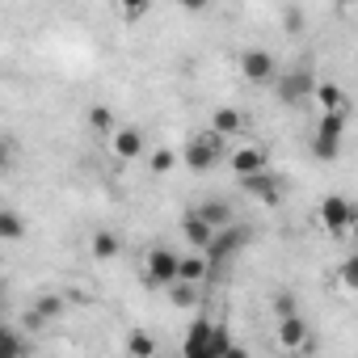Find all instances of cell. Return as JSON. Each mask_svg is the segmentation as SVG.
<instances>
[{"label": "cell", "instance_id": "cell-1", "mask_svg": "<svg viewBox=\"0 0 358 358\" xmlns=\"http://www.w3.org/2000/svg\"><path fill=\"white\" fill-rule=\"evenodd\" d=\"M182 354H186V358H220V354H236V345H232V337H228L224 324L199 316V320L190 324L186 341H182Z\"/></svg>", "mask_w": 358, "mask_h": 358}, {"label": "cell", "instance_id": "cell-2", "mask_svg": "<svg viewBox=\"0 0 358 358\" xmlns=\"http://www.w3.org/2000/svg\"><path fill=\"white\" fill-rule=\"evenodd\" d=\"M220 160H228V135H220L215 127L190 135V143L182 148V164H186L190 173H211Z\"/></svg>", "mask_w": 358, "mask_h": 358}, {"label": "cell", "instance_id": "cell-3", "mask_svg": "<svg viewBox=\"0 0 358 358\" xmlns=\"http://www.w3.org/2000/svg\"><path fill=\"white\" fill-rule=\"evenodd\" d=\"M341 135H345V110H324L316 131H312V156L316 160H337L341 156Z\"/></svg>", "mask_w": 358, "mask_h": 358}, {"label": "cell", "instance_id": "cell-4", "mask_svg": "<svg viewBox=\"0 0 358 358\" xmlns=\"http://www.w3.org/2000/svg\"><path fill=\"white\" fill-rule=\"evenodd\" d=\"M249 241H253V232H249L245 224H228V228H220V232H215V241H211L203 253L211 257V266H215V274H220L228 262H236V257L249 249Z\"/></svg>", "mask_w": 358, "mask_h": 358}, {"label": "cell", "instance_id": "cell-5", "mask_svg": "<svg viewBox=\"0 0 358 358\" xmlns=\"http://www.w3.org/2000/svg\"><path fill=\"white\" fill-rule=\"evenodd\" d=\"M177 278H182V257H177L173 249H164V245H152V249L143 253V282L169 291Z\"/></svg>", "mask_w": 358, "mask_h": 358}, {"label": "cell", "instance_id": "cell-6", "mask_svg": "<svg viewBox=\"0 0 358 358\" xmlns=\"http://www.w3.org/2000/svg\"><path fill=\"white\" fill-rule=\"evenodd\" d=\"M316 76L299 64V68H291V72H278V80H274V89H278V101L282 106H303L312 93H316Z\"/></svg>", "mask_w": 358, "mask_h": 358}, {"label": "cell", "instance_id": "cell-7", "mask_svg": "<svg viewBox=\"0 0 358 358\" xmlns=\"http://www.w3.org/2000/svg\"><path fill=\"white\" fill-rule=\"evenodd\" d=\"M241 190H245L249 199H257V203L278 207V203H282V194H287V182H282L278 173H270V169H257V173L241 177Z\"/></svg>", "mask_w": 358, "mask_h": 358}, {"label": "cell", "instance_id": "cell-8", "mask_svg": "<svg viewBox=\"0 0 358 358\" xmlns=\"http://www.w3.org/2000/svg\"><path fill=\"white\" fill-rule=\"evenodd\" d=\"M241 76L249 85H274L278 80V64L266 47H245L241 51Z\"/></svg>", "mask_w": 358, "mask_h": 358}, {"label": "cell", "instance_id": "cell-9", "mask_svg": "<svg viewBox=\"0 0 358 358\" xmlns=\"http://www.w3.org/2000/svg\"><path fill=\"white\" fill-rule=\"evenodd\" d=\"M350 224H354V203L341 199V194H329V199L320 203V228H324L329 236H345Z\"/></svg>", "mask_w": 358, "mask_h": 358}, {"label": "cell", "instance_id": "cell-10", "mask_svg": "<svg viewBox=\"0 0 358 358\" xmlns=\"http://www.w3.org/2000/svg\"><path fill=\"white\" fill-rule=\"evenodd\" d=\"M228 164H232L236 177H249V173H257V169H270V160H266V152H262L257 143L232 148V152H228Z\"/></svg>", "mask_w": 358, "mask_h": 358}, {"label": "cell", "instance_id": "cell-11", "mask_svg": "<svg viewBox=\"0 0 358 358\" xmlns=\"http://www.w3.org/2000/svg\"><path fill=\"white\" fill-rule=\"evenodd\" d=\"M182 232H186V241H190V249H207L211 241H215V232L220 228H211L203 215H199V207H190L186 215H182Z\"/></svg>", "mask_w": 358, "mask_h": 358}, {"label": "cell", "instance_id": "cell-12", "mask_svg": "<svg viewBox=\"0 0 358 358\" xmlns=\"http://www.w3.org/2000/svg\"><path fill=\"white\" fill-rule=\"evenodd\" d=\"M278 345H282V350H303V345H308V320H303L299 312L278 316Z\"/></svg>", "mask_w": 358, "mask_h": 358}, {"label": "cell", "instance_id": "cell-13", "mask_svg": "<svg viewBox=\"0 0 358 358\" xmlns=\"http://www.w3.org/2000/svg\"><path fill=\"white\" fill-rule=\"evenodd\" d=\"M114 156H122V160H139V156H148L143 131H139V127H118V131H114Z\"/></svg>", "mask_w": 358, "mask_h": 358}, {"label": "cell", "instance_id": "cell-14", "mask_svg": "<svg viewBox=\"0 0 358 358\" xmlns=\"http://www.w3.org/2000/svg\"><path fill=\"white\" fill-rule=\"evenodd\" d=\"M169 303H173V308H182V312L199 308V303H203V282H190V278H177V282L169 287Z\"/></svg>", "mask_w": 358, "mask_h": 358}, {"label": "cell", "instance_id": "cell-15", "mask_svg": "<svg viewBox=\"0 0 358 358\" xmlns=\"http://www.w3.org/2000/svg\"><path fill=\"white\" fill-rule=\"evenodd\" d=\"M59 312H64V299H59L55 291H47V295H38V303L30 308L26 324H30V329H43V324H47V320H55Z\"/></svg>", "mask_w": 358, "mask_h": 358}, {"label": "cell", "instance_id": "cell-16", "mask_svg": "<svg viewBox=\"0 0 358 358\" xmlns=\"http://www.w3.org/2000/svg\"><path fill=\"white\" fill-rule=\"evenodd\" d=\"M215 274V266H211V257L203 253V249H194L190 257H182V278H190V282H203L207 287V278Z\"/></svg>", "mask_w": 358, "mask_h": 358}, {"label": "cell", "instance_id": "cell-17", "mask_svg": "<svg viewBox=\"0 0 358 358\" xmlns=\"http://www.w3.org/2000/svg\"><path fill=\"white\" fill-rule=\"evenodd\" d=\"M199 215H203L211 228H228V224H236V211H232L224 199H207V203H199Z\"/></svg>", "mask_w": 358, "mask_h": 358}, {"label": "cell", "instance_id": "cell-18", "mask_svg": "<svg viewBox=\"0 0 358 358\" xmlns=\"http://www.w3.org/2000/svg\"><path fill=\"white\" fill-rule=\"evenodd\" d=\"M211 127H215L220 135H228V139H232V135H241V131H245V114H241V110H232V106H220V110L211 114Z\"/></svg>", "mask_w": 358, "mask_h": 358}, {"label": "cell", "instance_id": "cell-19", "mask_svg": "<svg viewBox=\"0 0 358 358\" xmlns=\"http://www.w3.org/2000/svg\"><path fill=\"white\" fill-rule=\"evenodd\" d=\"M316 101H320V110H345V114H350L345 89H337L333 80H320V85H316Z\"/></svg>", "mask_w": 358, "mask_h": 358}, {"label": "cell", "instance_id": "cell-20", "mask_svg": "<svg viewBox=\"0 0 358 358\" xmlns=\"http://www.w3.org/2000/svg\"><path fill=\"white\" fill-rule=\"evenodd\" d=\"M118 253H122V241H118L114 232H106V228H101V232L93 236V257H101V262H114Z\"/></svg>", "mask_w": 358, "mask_h": 358}, {"label": "cell", "instance_id": "cell-21", "mask_svg": "<svg viewBox=\"0 0 358 358\" xmlns=\"http://www.w3.org/2000/svg\"><path fill=\"white\" fill-rule=\"evenodd\" d=\"M177 160H182V152H173V148H156V152H148V169H152V173H169Z\"/></svg>", "mask_w": 358, "mask_h": 358}, {"label": "cell", "instance_id": "cell-22", "mask_svg": "<svg viewBox=\"0 0 358 358\" xmlns=\"http://www.w3.org/2000/svg\"><path fill=\"white\" fill-rule=\"evenodd\" d=\"M337 282H341L345 291H358V249H354V253L337 266Z\"/></svg>", "mask_w": 358, "mask_h": 358}, {"label": "cell", "instance_id": "cell-23", "mask_svg": "<svg viewBox=\"0 0 358 358\" xmlns=\"http://www.w3.org/2000/svg\"><path fill=\"white\" fill-rule=\"evenodd\" d=\"M22 232H26V224H22V215L5 207V211H0V236H5V241H17Z\"/></svg>", "mask_w": 358, "mask_h": 358}, {"label": "cell", "instance_id": "cell-24", "mask_svg": "<svg viewBox=\"0 0 358 358\" xmlns=\"http://www.w3.org/2000/svg\"><path fill=\"white\" fill-rule=\"evenodd\" d=\"M89 127H93L97 135L114 131V110H110V106H93V110H89Z\"/></svg>", "mask_w": 358, "mask_h": 358}, {"label": "cell", "instance_id": "cell-25", "mask_svg": "<svg viewBox=\"0 0 358 358\" xmlns=\"http://www.w3.org/2000/svg\"><path fill=\"white\" fill-rule=\"evenodd\" d=\"M127 350H131V354H139V358H152V354H156V341H152L148 333H139V329H135V333L127 337Z\"/></svg>", "mask_w": 358, "mask_h": 358}, {"label": "cell", "instance_id": "cell-26", "mask_svg": "<svg viewBox=\"0 0 358 358\" xmlns=\"http://www.w3.org/2000/svg\"><path fill=\"white\" fill-rule=\"evenodd\" d=\"M118 9H122L127 22H143L148 9H152V0H118Z\"/></svg>", "mask_w": 358, "mask_h": 358}, {"label": "cell", "instance_id": "cell-27", "mask_svg": "<svg viewBox=\"0 0 358 358\" xmlns=\"http://www.w3.org/2000/svg\"><path fill=\"white\" fill-rule=\"evenodd\" d=\"M177 5H182L186 13H207V9H211V0H177Z\"/></svg>", "mask_w": 358, "mask_h": 358}, {"label": "cell", "instance_id": "cell-28", "mask_svg": "<svg viewBox=\"0 0 358 358\" xmlns=\"http://www.w3.org/2000/svg\"><path fill=\"white\" fill-rule=\"evenodd\" d=\"M274 312H278V316H291V312H295V299H291V295H278V299H274Z\"/></svg>", "mask_w": 358, "mask_h": 358}, {"label": "cell", "instance_id": "cell-29", "mask_svg": "<svg viewBox=\"0 0 358 358\" xmlns=\"http://www.w3.org/2000/svg\"><path fill=\"white\" fill-rule=\"evenodd\" d=\"M350 236H354V245H358V207H354V224H350Z\"/></svg>", "mask_w": 358, "mask_h": 358}, {"label": "cell", "instance_id": "cell-30", "mask_svg": "<svg viewBox=\"0 0 358 358\" xmlns=\"http://www.w3.org/2000/svg\"><path fill=\"white\" fill-rule=\"evenodd\" d=\"M341 5H354V0H341Z\"/></svg>", "mask_w": 358, "mask_h": 358}]
</instances>
